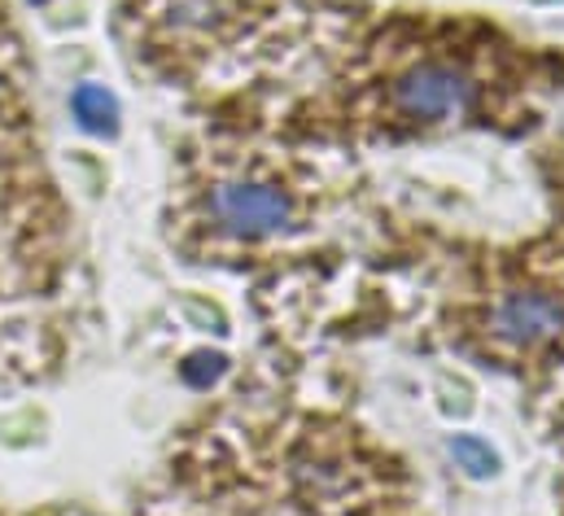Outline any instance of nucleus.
Returning a JSON list of instances; mask_svg holds the SVG:
<instances>
[{
    "instance_id": "1",
    "label": "nucleus",
    "mask_w": 564,
    "mask_h": 516,
    "mask_svg": "<svg viewBox=\"0 0 564 516\" xmlns=\"http://www.w3.org/2000/svg\"><path fill=\"white\" fill-rule=\"evenodd\" d=\"M468 101H473L468 75L455 71V66H446V62H424V66L408 71V75L394 84V106H399L408 119H424V123L464 115Z\"/></svg>"
},
{
    "instance_id": "2",
    "label": "nucleus",
    "mask_w": 564,
    "mask_h": 516,
    "mask_svg": "<svg viewBox=\"0 0 564 516\" xmlns=\"http://www.w3.org/2000/svg\"><path fill=\"white\" fill-rule=\"evenodd\" d=\"M210 211L228 233L241 237H268L289 224V197L272 184H219Z\"/></svg>"
},
{
    "instance_id": "3",
    "label": "nucleus",
    "mask_w": 564,
    "mask_h": 516,
    "mask_svg": "<svg viewBox=\"0 0 564 516\" xmlns=\"http://www.w3.org/2000/svg\"><path fill=\"white\" fill-rule=\"evenodd\" d=\"M499 329L517 342H539L564 329V307L547 293H521L499 307Z\"/></svg>"
},
{
    "instance_id": "4",
    "label": "nucleus",
    "mask_w": 564,
    "mask_h": 516,
    "mask_svg": "<svg viewBox=\"0 0 564 516\" xmlns=\"http://www.w3.org/2000/svg\"><path fill=\"white\" fill-rule=\"evenodd\" d=\"M75 119L88 131L115 136V128H119V101H115L106 88L84 84V88H75Z\"/></svg>"
},
{
    "instance_id": "5",
    "label": "nucleus",
    "mask_w": 564,
    "mask_h": 516,
    "mask_svg": "<svg viewBox=\"0 0 564 516\" xmlns=\"http://www.w3.org/2000/svg\"><path fill=\"white\" fill-rule=\"evenodd\" d=\"M455 455H459V460H464L473 473H490V469H495V455H490L486 447L468 442V438H459V442H455Z\"/></svg>"
},
{
    "instance_id": "6",
    "label": "nucleus",
    "mask_w": 564,
    "mask_h": 516,
    "mask_svg": "<svg viewBox=\"0 0 564 516\" xmlns=\"http://www.w3.org/2000/svg\"><path fill=\"white\" fill-rule=\"evenodd\" d=\"M40 4H44V0H40Z\"/></svg>"
}]
</instances>
